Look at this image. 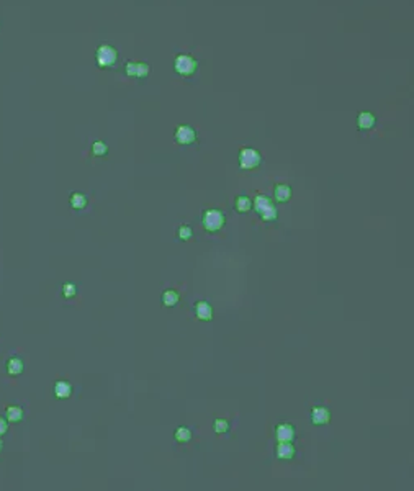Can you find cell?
<instances>
[{
	"instance_id": "44dd1931",
	"label": "cell",
	"mask_w": 414,
	"mask_h": 491,
	"mask_svg": "<svg viewBox=\"0 0 414 491\" xmlns=\"http://www.w3.org/2000/svg\"><path fill=\"white\" fill-rule=\"evenodd\" d=\"M213 429H214V432L216 434H226L229 431V422L226 421V419H223V418H218V419H214V422H213Z\"/></svg>"
},
{
	"instance_id": "4316f807",
	"label": "cell",
	"mask_w": 414,
	"mask_h": 491,
	"mask_svg": "<svg viewBox=\"0 0 414 491\" xmlns=\"http://www.w3.org/2000/svg\"><path fill=\"white\" fill-rule=\"evenodd\" d=\"M2 447H3V444H2V441H0V450H2Z\"/></svg>"
},
{
	"instance_id": "8992f818",
	"label": "cell",
	"mask_w": 414,
	"mask_h": 491,
	"mask_svg": "<svg viewBox=\"0 0 414 491\" xmlns=\"http://www.w3.org/2000/svg\"><path fill=\"white\" fill-rule=\"evenodd\" d=\"M310 421L313 426H326L331 422V411L326 406H313L311 408Z\"/></svg>"
},
{
	"instance_id": "5b68a950",
	"label": "cell",
	"mask_w": 414,
	"mask_h": 491,
	"mask_svg": "<svg viewBox=\"0 0 414 491\" xmlns=\"http://www.w3.org/2000/svg\"><path fill=\"white\" fill-rule=\"evenodd\" d=\"M175 141L182 146H190L197 141V131L190 125H180L175 131Z\"/></svg>"
},
{
	"instance_id": "d6986e66",
	"label": "cell",
	"mask_w": 414,
	"mask_h": 491,
	"mask_svg": "<svg viewBox=\"0 0 414 491\" xmlns=\"http://www.w3.org/2000/svg\"><path fill=\"white\" fill-rule=\"evenodd\" d=\"M173 437H175L177 442L180 444H187L192 441V431L187 426H178L173 432Z\"/></svg>"
},
{
	"instance_id": "2e32d148",
	"label": "cell",
	"mask_w": 414,
	"mask_h": 491,
	"mask_svg": "<svg viewBox=\"0 0 414 491\" xmlns=\"http://www.w3.org/2000/svg\"><path fill=\"white\" fill-rule=\"evenodd\" d=\"M234 208H236V211H239V213H247L249 210H252V200H250V197L241 193V195H238L236 200H234Z\"/></svg>"
},
{
	"instance_id": "6da1fadb",
	"label": "cell",
	"mask_w": 414,
	"mask_h": 491,
	"mask_svg": "<svg viewBox=\"0 0 414 491\" xmlns=\"http://www.w3.org/2000/svg\"><path fill=\"white\" fill-rule=\"evenodd\" d=\"M202 224H203V229L208 233H216L219 229H223V226L226 224V216L221 210H216V208H208L203 211V216H202Z\"/></svg>"
},
{
	"instance_id": "52a82bcc",
	"label": "cell",
	"mask_w": 414,
	"mask_h": 491,
	"mask_svg": "<svg viewBox=\"0 0 414 491\" xmlns=\"http://www.w3.org/2000/svg\"><path fill=\"white\" fill-rule=\"evenodd\" d=\"M296 436L295 426L290 422H280L277 427H275V439L278 442H293V439Z\"/></svg>"
},
{
	"instance_id": "30bf717a",
	"label": "cell",
	"mask_w": 414,
	"mask_h": 491,
	"mask_svg": "<svg viewBox=\"0 0 414 491\" xmlns=\"http://www.w3.org/2000/svg\"><path fill=\"white\" fill-rule=\"evenodd\" d=\"M377 118L372 111H360L359 116H357V126H359L360 131H370L373 126H375Z\"/></svg>"
},
{
	"instance_id": "7a4b0ae2",
	"label": "cell",
	"mask_w": 414,
	"mask_h": 491,
	"mask_svg": "<svg viewBox=\"0 0 414 491\" xmlns=\"http://www.w3.org/2000/svg\"><path fill=\"white\" fill-rule=\"evenodd\" d=\"M238 162L242 171H254L262 164V154L255 147H242L239 151Z\"/></svg>"
},
{
	"instance_id": "8fae6325",
	"label": "cell",
	"mask_w": 414,
	"mask_h": 491,
	"mask_svg": "<svg viewBox=\"0 0 414 491\" xmlns=\"http://www.w3.org/2000/svg\"><path fill=\"white\" fill-rule=\"evenodd\" d=\"M272 207H275V205L272 203V200H270L267 195H257L252 200V208L255 210V213H257L259 216H262V214L265 211H269Z\"/></svg>"
},
{
	"instance_id": "484cf974",
	"label": "cell",
	"mask_w": 414,
	"mask_h": 491,
	"mask_svg": "<svg viewBox=\"0 0 414 491\" xmlns=\"http://www.w3.org/2000/svg\"><path fill=\"white\" fill-rule=\"evenodd\" d=\"M7 431H8V421L5 418L0 416V436H3Z\"/></svg>"
},
{
	"instance_id": "5bb4252c",
	"label": "cell",
	"mask_w": 414,
	"mask_h": 491,
	"mask_svg": "<svg viewBox=\"0 0 414 491\" xmlns=\"http://www.w3.org/2000/svg\"><path fill=\"white\" fill-rule=\"evenodd\" d=\"M25 370V364H23V359L18 355H13L10 357L7 360V373L12 377H17V375H22Z\"/></svg>"
},
{
	"instance_id": "e0dca14e",
	"label": "cell",
	"mask_w": 414,
	"mask_h": 491,
	"mask_svg": "<svg viewBox=\"0 0 414 491\" xmlns=\"http://www.w3.org/2000/svg\"><path fill=\"white\" fill-rule=\"evenodd\" d=\"M69 203L74 210H84L87 207V203H89V198H87L85 193L74 192L69 198Z\"/></svg>"
},
{
	"instance_id": "7c38bea8",
	"label": "cell",
	"mask_w": 414,
	"mask_h": 491,
	"mask_svg": "<svg viewBox=\"0 0 414 491\" xmlns=\"http://www.w3.org/2000/svg\"><path fill=\"white\" fill-rule=\"evenodd\" d=\"M291 195H293V190H291V187L287 185V183H277L275 188H274V198L278 203L288 202L291 198Z\"/></svg>"
},
{
	"instance_id": "ba28073f",
	"label": "cell",
	"mask_w": 414,
	"mask_h": 491,
	"mask_svg": "<svg viewBox=\"0 0 414 491\" xmlns=\"http://www.w3.org/2000/svg\"><path fill=\"white\" fill-rule=\"evenodd\" d=\"M295 455H296V447L293 442H278L275 446V457L278 460L288 462V460L295 458Z\"/></svg>"
},
{
	"instance_id": "ffe728a7",
	"label": "cell",
	"mask_w": 414,
	"mask_h": 491,
	"mask_svg": "<svg viewBox=\"0 0 414 491\" xmlns=\"http://www.w3.org/2000/svg\"><path fill=\"white\" fill-rule=\"evenodd\" d=\"M106 152H108V146H106V142L95 141L94 144H92V154L94 156L102 157V156H106Z\"/></svg>"
},
{
	"instance_id": "9a60e30c",
	"label": "cell",
	"mask_w": 414,
	"mask_h": 491,
	"mask_svg": "<svg viewBox=\"0 0 414 491\" xmlns=\"http://www.w3.org/2000/svg\"><path fill=\"white\" fill-rule=\"evenodd\" d=\"M161 300H162V305L167 306V308H173V306L178 303V300H180V295L177 293V290L169 288L162 293Z\"/></svg>"
},
{
	"instance_id": "9c48e42d",
	"label": "cell",
	"mask_w": 414,
	"mask_h": 491,
	"mask_svg": "<svg viewBox=\"0 0 414 491\" xmlns=\"http://www.w3.org/2000/svg\"><path fill=\"white\" fill-rule=\"evenodd\" d=\"M193 311H195L197 319H200V321H211L213 319V315H214L213 306L209 305L208 301H205V300L197 301V303L193 305Z\"/></svg>"
},
{
	"instance_id": "7402d4cb",
	"label": "cell",
	"mask_w": 414,
	"mask_h": 491,
	"mask_svg": "<svg viewBox=\"0 0 414 491\" xmlns=\"http://www.w3.org/2000/svg\"><path fill=\"white\" fill-rule=\"evenodd\" d=\"M192 236H193L192 226H188V224H182V226H178L177 238L180 239V241H188V239H192Z\"/></svg>"
},
{
	"instance_id": "4fadbf2b",
	"label": "cell",
	"mask_w": 414,
	"mask_h": 491,
	"mask_svg": "<svg viewBox=\"0 0 414 491\" xmlns=\"http://www.w3.org/2000/svg\"><path fill=\"white\" fill-rule=\"evenodd\" d=\"M53 391H54L56 398H59V400H66V398H69L70 395H72V385H70L69 382H66V380H58L54 383Z\"/></svg>"
},
{
	"instance_id": "603a6c76",
	"label": "cell",
	"mask_w": 414,
	"mask_h": 491,
	"mask_svg": "<svg viewBox=\"0 0 414 491\" xmlns=\"http://www.w3.org/2000/svg\"><path fill=\"white\" fill-rule=\"evenodd\" d=\"M63 296L64 298H74L75 293H77V285L72 282H66L63 283Z\"/></svg>"
},
{
	"instance_id": "277c9868",
	"label": "cell",
	"mask_w": 414,
	"mask_h": 491,
	"mask_svg": "<svg viewBox=\"0 0 414 491\" xmlns=\"http://www.w3.org/2000/svg\"><path fill=\"white\" fill-rule=\"evenodd\" d=\"M197 68H198L197 59H193L192 56H188V54H178L175 61H173V69H175V72L180 75L195 74Z\"/></svg>"
},
{
	"instance_id": "3957f363",
	"label": "cell",
	"mask_w": 414,
	"mask_h": 491,
	"mask_svg": "<svg viewBox=\"0 0 414 491\" xmlns=\"http://www.w3.org/2000/svg\"><path fill=\"white\" fill-rule=\"evenodd\" d=\"M97 64L100 68H111V66L116 64L118 61V51H116L113 46L110 44H102L99 49H97Z\"/></svg>"
},
{
	"instance_id": "ac0fdd59",
	"label": "cell",
	"mask_w": 414,
	"mask_h": 491,
	"mask_svg": "<svg viewBox=\"0 0 414 491\" xmlns=\"http://www.w3.org/2000/svg\"><path fill=\"white\" fill-rule=\"evenodd\" d=\"M5 416H7V421H10V422H20L23 419V409L17 405H12L7 408Z\"/></svg>"
},
{
	"instance_id": "d4e9b609",
	"label": "cell",
	"mask_w": 414,
	"mask_h": 491,
	"mask_svg": "<svg viewBox=\"0 0 414 491\" xmlns=\"http://www.w3.org/2000/svg\"><path fill=\"white\" fill-rule=\"evenodd\" d=\"M125 72H126V75H130V77H135V74H136V63H128L125 66Z\"/></svg>"
},
{
	"instance_id": "cb8c5ba5",
	"label": "cell",
	"mask_w": 414,
	"mask_h": 491,
	"mask_svg": "<svg viewBox=\"0 0 414 491\" xmlns=\"http://www.w3.org/2000/svg\"><path fill=\"white\" fill-rule=\"evenodd\" d=\"M149 75V64L146 63H136V79H146Z\"/></svg>"
}]
</instances>
